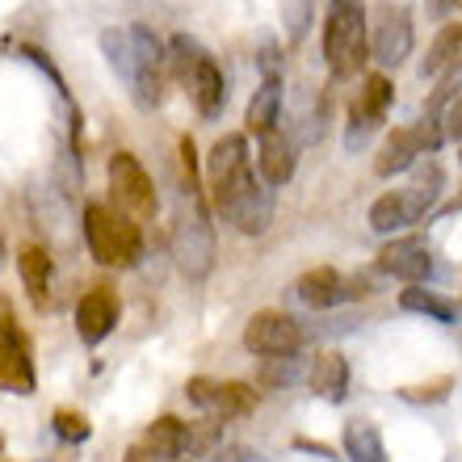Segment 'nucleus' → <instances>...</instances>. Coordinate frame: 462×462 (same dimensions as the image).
<instances>
[{"mask_svg": "<svg viewBox=\"0 0 462 462\" xmlns=\"http://www.w3.org/2000/svg\"><path fill=\"white\" fill-rule=\"evenodd\" d=\"M207 181L215 215L231 223L244 236H265L273 223V185H265L253 172L248 139L244 134H223L207 156Z\"/></svg>", "mask_w": 462, "mask_h": 462, "instance_id": "nucleus-1", "label": "nucleus"}, {"mask_svg": "<svg viewBox=\"0 0 462 462\" xmlns=\"http://www.w3.org/2000/svg\"><path fill=\"white\" fill-rule=\"evenodd\" d=\"M101 51L110 60L114 76H118L131 101L143 114H152L164 101V72L160 63L169 60L164 55V42H160L147 25H114V30H101Z\"/></svg>", "mask_w": 462, "mask_h": 462, "instance_id": "nucleus-2", "label": "nucleus"}, {"mask_svg": "<svg viewBox=\"0 0 462 462\" xmlns=\"http://www.w3.org/2000/svg\"><path fill=\"white\" fill-rule=\"evenodd\" d=\"M215 223H210L202 189H181L177 215H172V265L181 269L185 282H207L215 273Z\"/></svg>", "mask_w": 462, "mask_h": 462, "instance_id": "nucleus-3", "label": "nucleus"}, {"mask_svg": "<svg viewBox=\"0 0 462 462\" xmlns=\"http://www.w3.org/2000/svg\"><path fill=\"white\" fill-rule=\"evenodd\" d=\"M441 189H446V172H441L438 160H425V169L416 172L412 185L391 189V194H383L374 207H370V227H374L378 236H400V231H408L412 223L433 215Z\"/></svg>", "mask_w": 462, "mask_h": 462, "instance_id": "nucleus-4", "label": "nucleus"}, {"mask_svg": "<svg viewBox=\"0 0 462 462\" xmlns=\"http://www.w3.org/2000/svg\"><path fill=\"white\" fill-rule=\"evenodd\" d=\"M370 60V34H365L362 0H332L324 17V63L337 80H353Z\"/></svg>", "mask_w": 462, "mask_h": 462, "instance_id": "nucleus-5", "label": "nucleus"}, {"mask_svg": "<svg viewBox=\"0 0 462 462\" xmlns=\"http://www.w3.org/2000/svg\"><path fill=\"white\" fill-rule=\"evenodd\" d=\"M85 240L93 261L106 269H131L143 256V231L139 223L126 219L122 210L106 202H88L85 207Z\"/></svg>", "mask_w": 462, "mask_h": 462, "instance_id": "nucleus-6", "label": "nucleus"}, {"mask_svg": "<svg viewBox=\"0 0 462 462\" xmlns=\"http://www.w3.org/2000/svg\"><path fill=\"white\" fill-rule=\"evenodd\" d=\"M106 181H110V207L122 210L126 219L143 223V219H156V185L147 177V169L139 164L134 152H114L110 156V169H106Z\"/></svg>", "mask_w": 462, "mask_h": 462, "instance_id": "nucleus-7", "label": "nucleus"}, {"mask_svg": "<svg viewBox=\"0 0 462 462\" xmlns=\"http://www.w3.org/2000/svg\"><path fill=\"white\" fill-rule=\"evenodd\" d=\"M38 374L34 357H30V341H25L22 324L13 316V303L0 294V391L9 395H34Z\"/></svg>", "mask_w": 462, "mask_h": 462, "instance_id": "nucleus-8", "label": "nucleus"}, {"mask_svg": "<svg viewBox=\"0 0 462 462\" xmlns=\"http://www.w3.org/2000/svg\"><path fill=\"white\" fill-rule=\"evenodd\" d=\"M391 101H395V85H391L387 72H370L362 80V88H357V97H353V110H349V131H345V147L349 152H357V147H365V139L383 126V118H387Z\"/></svg>", "mask_w": 462, "mask_h": 462, "instance_id": "nucleus-9", "label": "nucleus"}, {"mask_svg": "<svg viewBox=\"0 0 462 462\" xmlns=\"http://www.w3.org/2000/svg\"><path fill=\"white\" fill-rule=\"evenodd\" d=\"M307 341L303 324L286 311H256L244 324V349L256 357H282V353H299Z\"/></svg>", "mask_w": 462, "mask_h": 462, "instance_id": "nucleus-10", "label": "nucleus"}, {"mask_svg": "<svg viewBox=\"0 0 462 462\" xmlns=\"http://www.w3.org/2000/svg\"><path fill=\"white\" fill-rule=\"evenodd\" d=\"M185 400L210 412L215 420H240L256 408V391L248 383H219V378H207L198 374L185 383Z\"/></svg>", "mask_w": 462, "mask_h": 462, "instance_id": "nucleus-11", "label": "nucleus"}, {"mask_svg": "<svg viewBox=\"0 0 462 462\" xmlns=\"http://www.w3.org/2000/svg\"><path fill=\"white\" fill-rule=\"evenodd\" d=\"M378 269L387 278H400L403 286H429L433 278V253L425 236H395L378 248Z\"/></svg>", "mask_w": 462, "mask_h": 462, "instance_id": "nucleus-12", "label": "nucleus"}, {"mask_svg": "<svg viewBox=\"0 0 462 462\" xmlns=\"http://www.w3.org/2000/svg\"><path fill=\"white\" fill-rule=\"evenodd\" d=\"M370 55L383 68H400L412 55V13L403 5H378L374 30H370Z\"/></svg>", "mask_w": 462, "mask_h": 462, "instance_id": "nucleus-13", "label": "nucleus"}, {"mask_svg": "<svg viewBox=\"0 0 462 462\" xmlns=\"http://www.w3.org/2000/svg\"><path fill=\"white\" fill-rule=\"evenodd\" d=\"M118 291L114 286H88L85 294H80V303H76V337L93 349V345H101L106 337H110L114 328H118Z\"/></svg>", "mask_w": 462, "mask_h": 462, "instance_id": "nucleus-14", "label": "nucleus"}, {"mask_svg": "<svg viewBox=\"0 0 462 462\" xmlns=\"http://www.w3.org/2000/svg\"><path fill=\"white\" fill-rule=\"evenodd\" d=\"M294 172H299V139H291V134H265L261 139V147H256V177L265 185H291Z\"/></svg>", "mask_w": 462, "mask_h": 462, "instance_id": "nucleus-15", "label": "nucleus"}, {"mask_svg": "<svg viewBox=\"0 0 462 462\" xmlns=\"http://www.w3.org/2000/svg\"><path fill=\"white\" fill-rule=\"evenodd\" d=\"M282 101H286V85H282V76H265V80L256 85L253 101H248V114H244V126H248V134L265 139V134L278 131Z\"/></svg>", "mask_w": 462, "mask_h": 462, "instance_id": "nucleus-16", "label": "nucleus"}, {"mask_svg": "<svg viewBox=\"0 0 462 462\" xmlns=\"http://www.w3.org/2000/svg\"><path fill=\"white\" fill-rule=\"evenodd\" d=\"M17 273H22V286L30 294V303L38 311H51V273H55V261L42 244H25L17 253Z\"/></svg>", "mask_w": 462, "mask_h": 462, "instance_id": "nucleus-17", "label": "nucleus"}, {"mask_svg": "<svg viewBox=\"0 0 462 462\" xmlns=\"http://www.w3.org/2000/svg\"><path fill=\"white\" fill-rule=\"evenodd\" d=\"M294 294H299L307 307L328 311V307L345 303V294H349V278H341L332 265H316V269H307L303 278L294 282Z\"/></svg>", "mask_w": 462, "mask_h": 462, "instance_id": "nucleus-18", "label": "nucleus"}, {"mask_svg": "<svg viewBox=\"0 0 462 462\" xmlns=\"http://www.w3.org/2000/svg\"><path fill=\"white\" fill-rule=\"evenodd\" d=\"M420 156H425V143H420L416 126H395V131L387 134L383 152H378L374 172L378 177H400V172H408Z\"/></svg>", "mask_w": 462, "mask_h": 462, "instance_id": "nucleus-19", "label": "nucleus"}, {"mask_svg": "<svg viewBox=\"0 0 462 462\" xmlns=\"http://www.w3.org/2000/svg\"><path fill=\"white\" fill-rule=\"evenodd\" d=\"M185 88H189V97H194L202 118H219L223 106H227V80H223V68L210 60V55L194 68V76H189Z\"/></svg>", "mask_w": 462, "mask_h": 462, "instance_id": "nucleus-20", "label": "nucleus"}, {"mask_svg": "<svg viewBox=\"0 0 462 462\" xmlns=\"http://www.w3.org/2000/svg\"><path fill=\"white\" fill-rule=\"evenodd\" d=\"M307 383H311V391H316L319 400L341 403L345 395H349V362H345L337 349L316 353V362L307 370Z\"/></svg>", "mask_w": 462, "mask_h": 462, "instance_id": "nucleus-21", "label": "nucleus"}, {"mask_svg": "<svg viewBox=\"0 0 462 462\" xmlns=\"http://www.w3.org/2000/svg\"><path fill=\"white\" fill-rule=\"evenodd\" d=\"M143 441L160 454L185 458V454L194 450V425H185V420H177V416H160V420H152V425L143 429Z\"/></svg>", "mask_w": 462, "mask_h": 462, "instance_id": "nucleus-22", "label": "nucleus"}, {"mask_svg": "<svg viewBox=\"0 0 462 462\" xmlns=\"http://www.w3.org/2000/svg\"><path fill=\"white\" fill-rule=\"evenodd\" d=\"M454 68H462V22H450V25H441L438 30L425 63H420V76L433 80V76L454 72Z\"/></svg>", "mask_w": 462, "mask_h": 462, "instance_id": "nucleus-23", "label": "nucleus"}, {"mask_svg": "<svg viewBox=\"0 0 462 462\" xmlns=\"http://www.w3.org/2000/svg\"><path fill=\"white\" fill-rule=\"evenodd\" d=\"M400 307L412 311V316L438 319V324H454V319H458V303L438 291H429V286H408V291H400Z\"/></svg>", "mask_w": 462, "mask_h": 462, "instance_id": "nucleus-24", "label": "nucleus"}, {"mask_svg": "<svg viewBox=\"0 0 462 462\" xmlns=\"http://www.w3.org/2000/svg\"><path fill=\"white\" fill-rule=\"evenodd\" d=\"M345 458L349 462H391L383 433L370 420H349L345 425Z\"/></svg>", "mask_w": 462, "mask_h": 462, "instance_id": "nucleus-25", "label": "nucleus"}, {"mask_svg": "<svg viewBox=\"0 0 462 462\" xmlns=\"http://www.w3.org/2000/svg\"><path fill=\"white\" fill-rule=\"evenodd\" d=\"M307 357L303 353H282V357H265L261 370H256V383L269 391H282V387H294L299 378H307Z\"/></svg>", "mask_w": 462, "mask_h": 462, "instance_id": "nucleus-26", "label": "nucleus"}, {"mask_svg": "<svg viewBox=\"0 0 462 462\" xmlns=\"http://www.w3.org/2000/svg\"><path fill=\"white\" fill-rule=\"evenodd\" d=\"M207 60V51H202V42L189 34H172L169 38V63H172V76L181 80V85H189V76H194V68Z\"/></svg>", "mask_w": 462, "mask_h": 462, "instance_id": "nucleus-27", "label": "nucleus"}, {"mask_svg": "<svg viewBox=\"0 0 462 462\" xmlns=\"http://www.w3.org/2000/svg\"><path fill=\"white\" fill-rule=\"evenodd\" d=\"M51 429H55V438L68 441V446H85V441L93 438L88 416L76 412V408H55V412H51Z\"/></svg>", "mask_w": 462, "mask_h": 462, "instance_id": "nucleus-28", "label": "nucleus"}, {"mask_svg": "<svg viewBox=\"0 0 462 462\" xmlns=\"http://www.w3.org/2000/svg\"><path fill=\"white\" fill-rule=\"evenodd\" d=\"M450 391H454V378L441 374V378H429V383H416V387H400V400H408V403H441Z\"/></svg>", "mask_w": 462, "mask_h": 462, "instance_id": "nucleus-29", "label": "nucleus"}, {"mask_svg": "<svg viewBox=\"0 0 462 462\" xmlns=\"http://www.w3.org/2000/svg\"><path fill=\"white\" fill-rule=\"evenodd\" d=\"M307 22H311V0H286V34H291V47L307 34Z\"/></svg>", "mask_w": 462, "mask_h": 462, "instance_id": "nucleus-30", "label": "nucleus"}, {"mask_svg": "<svg viewBox=\"0 0 462 462\" xmlns=\"http://www.w3.org/2000/svg\"><path fill=\"white\" fill-rule=\"evenodd\" d=\"M441 131H446V139L462 143V97H450V106L441 110Z\"/></svg>", "mask_w": 462, "mask_h": 462, "instance_id": "nucleus-31", "label": "nucleus"}, {"mask_svg": "<svg viewBox=\"0 0 462 462\" xmlns=\"http://www.w3.org/2000/svg\"><path fill=\"white\" fill-rule=\"evenodd\" d=\"M126 462H181V458H172V454H160V450H152L147 441H134L131 450H126Z\"/></svg>", "mask_w": 462, "mask_h": 462, "instance_id": "nucleus-32", "label": "nucleus"}, {"mask_svg": "<svg viewBox=\"0 0 462 462\" xmlns=\"http://www.w3.org/2000/svg\"><path fill=\"white\" fill-rule=\"evenodd\" d=\"M219 462H261V454H253V450H227Z\"/></svg>", "mask_w": 462, "mask_h": 462, "instance_id": "nucleus-33", "label": "nucleus"}, {"mask_svg": "<svg viewBox=\"0 0 462 462\" xmlns=\"http://www.w3.org/2000/svg\"><path fill=\"white\" fill-rule=\"evenodd\" d=\"M299 450H311V454H319V458H337L328 446H316V441H299Z\"/></svg>", "mask_w": 462, "mask_h": 462, "instance_id": "nucleus-34", "label": "nucleus"}, {"mask_svg": "<svg viewBox=\"0 0 462 462\" xmlns=\"http://www.w3.org/2000/svg\"><path fill=\"white\" fill-rule=\"evenodd\" d=\"M0 261H5V240H0Z\"/></svg>", "mask_w": 462, "mask_h": 462, "instance_id": "nucleus-35", "label": "nucleus"}, {"mask_svg": "<svg viewBox=\"0 0 462 462\" xmlns=\"http://www.w3.org/2000/svg\"><path fill=\"white\" fill-rule=\"evenodd\" d=\"M454 5H458V9H462V0H454Z\"/></svg>", "mask_w": 462, "mask_h": 462, "instance_id": "nucleus-36", "label": "nucleus"}, {"mask_svg": "<svg viewBox=\"0 0 462 462\" xmlns=\"http://www.w3.org/2000/svg\"><path fill=\"white\" fill-rule=\"evenodd\" d=\"M181 462H189V458H181Z\"/></svg>", "mask_w": 462, "mask_h": 462, "instance_id": "nucleus-37", "label": "nucleus"}]
</instances>
